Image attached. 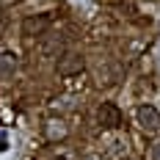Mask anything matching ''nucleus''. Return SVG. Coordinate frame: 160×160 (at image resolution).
<instances>
[{"mask_svg": "<svg viewBox=\"0 0 160 160\" xmlns=\"http://www.w3.org/2000/svg\"><path fill=\"white\" fill-rule=\"evenodd\" d=\"M97 119H99L102 127H108V130L122 127V111H119V105H113V102H102L99 111H97Z\"/></svg>", "mask_w": 160, "mask_h": 160, "instance_id": "nucleus-2", "label": "nucleus"}, {"mask_svg": "<svg viewBox=\"0 0 160 160\" xmlns=\"http://www.w3.org/2000/svg\"><path fill=\"white\" fill-rule=\"evenodd\" d=\"M135 116H138V124H141L144 130H160V113H158V108L141 105V108L135 111Z\"/></svg>", "mask_w": 160, "mask_h": 160, "instance_id": "nucleus-4", "label": "nucleus"}, {"mask_svg": "<svg viewBox=\"0 0 160 160\" xmlns=\"http://www.w3.org/2000/svg\"><path fill=\"white\" fill-rule=\"evenodd\" d=\"M52 17L50 14H33L22 19V36H42V33L50 28Z\"/></svg>", "mask_w": 160, "mask_h": 160, "instance_id": "nucleus-3", "label": "nucleus"}, {"mask_svg": "<svg viewBox=\"0 0 160 160\" xmlns=\"http://www.w3.org/2000/svg\"><path fill=\"white\" fill-rule=\"evenodd\" d=\"M52 160H66V158H52Z\"/></svg>", "mask_w": 160, "mask_h": 160, "instance_id": "nucleus-8", "label": "nucleus"}, {"mask_svg": "<svg viewBox=\"0 0 160 160\" xmlns=\"http://www.w3.org/2000/svg\"><path fill=\"white\" fill-rule=\"evenodd\" d=\"M88 160H99V158H88Z\"/></svg>", "mask_w": 160, "mask_h": 160, "instance_id": "nucleus-9", "label": "nucleus"}, {"mask_svg": "<svg viewBox=\"0 0 160 160\" xmlns=\"http://www.w3.org/2000/svg\"><path fill=\"white\" fill-rule=\"evenodd\" d=\"M8 149V138H6V132H0V152H6Z\"/></svg>", "mask_w": 160, "mask_h": 160, "instance_id": "nucleus-6", "label": "nucleus"}, {"mask_svg": "<svg viewBox=\"0 0 160 160\" xmlns=\"http://www.w3.org/2000/svg\"><path fill=\"white\" fill-rule=\"evenodd\" d=\"M47 138L55 141V138H66V127L61 122H47Z\"/></svg>", "mask_w": 160, "mask_h": 160, "instance_id": "nucleus-5", "label": "nucleus"}, {"mask_svg": "<svg viewBox=\"0 0 160 160\" xmlns=\"http://www.w3.org/2000/svg\"><path fill=\"white\" fill-rule=\"evenodd\" d=\"M152 160H160V141L152 146Z\"/></svg>", "mask_w": 160, "mask_h": 160, "instance_id": "nucleus-7", "label": "nucleus"}, {"mask_svg": "<svg viewBox=\"0 0 160 160\" xmlns=\"http://www.w3.org/2000/svg\"><path fill=\"white\" fill-rule=\"evenodd\" d=\"M83 69H86V61H83V55H78V52L61 55V58H58V64H55V72H58L61 78H72V75H80Z\"/></svg>", "mask_w": 160, "mask_h": 160, "instance_id": "nucleus-1", "label": "nucleus"}]
</instances>
